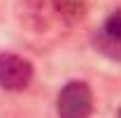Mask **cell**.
Listing matches in <instances>:
<instances>
[{"label": "cell", "instance_id": "5", "mask_svg": "<svg viewBox=\"0 0 121 118\" xmlns=\"http://www.w3.org/2000/svg\"><path fill=\"white\" fill-rule=\"evenodd\" d=\"M21 14L26 16V23L30 26H44V0H19Z\"/></svg>", "mask_w": 121, "mask_h": 118}, {"label": "cell", "instance_id": "4", "mask_svg": "<svg viewBox=\"0 0 121 118\" xmlns=\"http://www.w3.org/2000/svg\"><path fill=\"white\" fill-rule=\"evenodd\" d=\"M49 2H51L54 14L68 26L79 23L89 12V0H49Z\"/></svg>", "mask_w": 121, "mask_h": 118}, {"label": "cell", "instance_id": "6", "mask_svg": "<svg viewBox=\"0 0 121 118\" xmlns=\"http://www.w3.org/2000/svg\"><path fill=\"white\" fill-rule=\"evenodd\" d=\"M117 118H121V106H119V111H117Z\"/></svg>", "mask_w": 121, "mask_h": 118}, {"label": "cell", "instance_id": "3", "mask_svg": "<svg viewBox=\"0 0 121 118\" xmlns=\"http://www.w3.org/2000/svg\"><path fill=\"white\" fill-rule=\"evenodd\" d=\"M93 46L98 53L121 63V7L109 12L98 32L93 35Z\"/></svg>", "mask_w": 121, "mask_h": 118}, {"label": "cell", "instance_id": "1", "mask_svg": "<svg viewBox=\"0 0 121 118\" xmlns=\"http://www.w3.org/2000/svg\"><path fill=\"white\" fill-rule=\"evenodd\" d=\"M58 118H91L93 114V90L86 81L72 79L56 95Z\"/></svg>", "mask_w": 121, "mask_h": 118}, {"label": "cell", "instance_id": "2", "mask_svg": "<svg viewBox=\"0 0 121 118\" xmlns=\"http://www.w3.org/2000/svg\"><path fill=\"white\" fill-rule=\"evenodd\" d=\"M35 67L28 58L16 53H0V88L9 93H21L30 86Z\"/></svg>", "mask_w": 121, "mask_h": 118}]
</instances>
